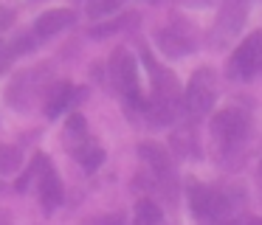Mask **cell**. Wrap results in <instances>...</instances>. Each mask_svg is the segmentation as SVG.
<instances>
[{"instance_id": "cell-1", "label": "cell", "mask_w": 262, "mask_h": 225, "mask_svg": "<svg viewBox=\"0 0 262 225\" xmlns=\"http://www.w3.org/2000/svg\"><path fill=\"white\" fill-rule=\"evenodd\" d=\"M259 65H262V31H254L251 37L243 39V45H237L231 62H228V71H231L234 76L245 79Z\"/></svg>"}, {"instance_id": "cell-2", "label": "cell", "mask_w": 262, "mask_h": 225, "mask_svg": "<svg viewBox=\"0 0 262 225\" xmlns=\"http://www.w3.org/2000/svg\"><path fill=\"white\" fill-rule=\"evenodd\" d=\"M211 104H214V76L203 68V71L194 73L186 87V107L194 116H203L211 110Z\"/></svg>"}, {"instance_id": "cell-3", "label": "cell", "mask_w": 262, "mask_h": 225, "mask_svg": "<svg viewBox=\"0 0 262 225\" xmlns=\"http://www.w3.org/2000/svg\"><path fill=\"white\" fill-rule=\"evenodd\" d=\"M110 73H113L116 87H119L124 96L136 99V93H138V71H136V59H133L124 48H119L113 54V59H110Z\"/></svg>"}, {"instance_id": "cell-4", "label": "cell", "mask_w": 262, "mask_h": 225, "mask_svg": "<svg viewBox=\"0 0 262 225\" xmlns=\"http://www.w3.org/2000/svg\"><path fill=\"white\" fill-rule=\"evenodd\" d=\"M211 129L223 141H239L248 132V116L243 110H220L211 118Z\"/></svg>"}, {"instance_id": "cell-5", "label": "cell", "mask_w": 262, "mask_h": 225, "mask_svg": "<svg viewBox=\"0 0 262 225\" xmlns=\"http://www.w3.org/2000/svg\"><path fill=\"white\" fill-rule=\"evenodd\" d=\"M74 22V11L68 9H51L46 14H40V20L34 22V34L37 37H54L59 34L62 28H68Z\"/></svg>"}, {"instance_id": "cell-6", "label": "cell", "mask_w": 262, "mask_h": 225, "mask_svg": "<svg viewBox=\"0 0 262 225\" xmlns=\"http://www.w3.org/2000/svg\"><path fill=\"white\" fill-rule=\"evenodd\" d=\"M138 155H141L144 161L155 169V174H158V177H172V161H169V155L164 152V146H158V144H141V146H138Z\"/></svg>"}, {"instance_id": "cell-7", "label": "cell", "mask_w": 262, "mask_h": 225, "mask_svg": "<svg viewBox=\"0 0 262 225\" xmlns=\"http://www.w3.org/2000/svg\"><path fill=\"white\" fill-rule=\"evenodd\" d=\"M40 197H42V206L51 211V208H57L59 202H62V183H59L57 172H54L51 166L42 172V180H40Z\"/></svg>"}, {"instance_id": "cell-8", "label": "cell", "mask_w": 262, "mask_h": 225, "mask_svg": "<svg viewBox=\"0 0 262 225\" xmlns=\"http://www.w3.org/2000/svg\"><path fill=\"white\" fill-rule=\"evenodd\" d=\"M74 99V87H71L68 82H59L51 87V93H48V101H46V116L48 118H57L59 112L68 107V101Z\"/></svg>"}, {"instance_id": "cell-9", "label": "cell", "mask_w": 262, "mask_h": 225, "mask_svg": "<svg viewBox=\"0 0 262 225\" xmlns=\"http://www.w3.org/2000/svg\"><path fill=\"white\" fill-rule=\"evenodd\" d=\"M192 208L198 214H214L217 208H220V202H217L214 191L203 189V186H194L192 189Z\"/></svg>"}, {"instance_id": "cell-10", "label": "cell", "mask_w": 262, "mask_h": 225, "mask_svg": "<svg viewBox=\"0 0 262 225\" xmlns=\"http://www.w3.org/2000/svg\"><path fill=\"white\" fill-rule=\"evenodd\" d=\"M76 158H79V163L88 169V172H93V169L102 166L104 149H102V146H96V144H85L82 149H76Z\"/></svg>"}, {"instance_id": "cell-11", "label": "cell", "mask_w": 262, "mask_h": 225, "mask_svg": "<svg viewBox=\"0 0 262 225\" xmlns=\"http://www.w3.org/2000/svg\"><path fill=\"white\" fill-rule=\"evenodd\" d=\"M136 222L138 225H158L161 222V208L152 200H141L136 206Z\"/></svg>"}, {"instance_id": "cell-12", "label": "cell", "mask_w": 262, "mask_h": 225, "mask_svg": "<svg viewBox=\"0 0 262 225\" xmlns=\"http://www.w3.org/2000/svg\"><path fill=\"white\" fill-rule=\"evenodd\" d=\"M20 149L17 146H0V172L3 174H14L20 169Z\"/></svg>"}, {"instance_id": "cell-13", "label": "cell", "mask_w": 262, "mask_h": 225, "mask_svg": "<svg viewBox=\"0 0 262 225\" xmlns=\"http://www.w3.org/2000/svg\"><path fill=\"white\" fill-rule=\"evenodd\" d=\"M158 39H161V48L172 56H181L183 51H189V42L183 37H175V31H161Z\"/></svg>"}, {"instance_id": "cell-14", "label": "cell", "mask_w": 262, "mask_h": 225, "mask_svg": "<svg viewBox=\"0 0 262 225\" xmlns=\"http://www.w3.org/2000/svg\"><path fill=\"white\" fill-rule=\"evenodd\" d=\"M119 9V0H93L88 6V14L91 17H102V14H110V11Z\"/></svg>"}, {"instance_id": "cell-15", "label": "cell", "mask_w": 262, "mask_h": 225, "mask_svg": "<svg viewBox=\"0 0 262 225\" xmlns=\"http://www.w3.org/2000/svg\"><path fill=\"white\" fill-rule=\"evenodd\" d=\"M85 129H88L85 118H82L79 112H74V116L68 118V135L71 138H85Z\"/></svg>"}, {"instance_id": "cell-16", "label": "cell", "mask_w": 262, "mask_h": 225, "mask_svg": "<svg viewBox=\"0 0 262 225\" xmlns=\"http://www.w3.org/2000/svg\"><path fill=\"white\" fill-rule=\"evenodd\" d=\"M12 54L14 51H9V48H0V73L9 68V62H12Z\"/></svg>"}, {"instance_id": "cell-17", "label": "cell", "mask_w": 262, "mask_h": 225, "mask_svg": "<svg viewBox=\"0 0 262 225\" xmlns=\"http://www.w3.org/2000/svg\"><path fill=\"white\" fill-rule=\"evenodd\" d=\"M9 22H12V11H9V9H0V31H3Z\"/></svg>"}, {"instance_id": "cell-18", "label": "cell", "mask_w": 262, "mask_h": 225, "mask_svg": "<svg viewBox=\"0 0 262 225\" xmlns=\"http://www.w3.org/2000/svg\"><path fill=\"white\" fill-rule=\"evenodd\" d=\"M251 225H262V219H254V222H251Z\"/></svg>"}]
</instances>
